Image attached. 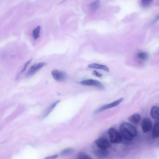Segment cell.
I'll return each mask as SVG.
<instances>
[{"instance_id": "1", "label": "cell", "mask_w": 159, "mask_h": 159, "mask_svg": "<svg viewBox=\"0 0 159 159\" xmlns=\"http://www.w3.org/2000/svg\"><path fill=\"white\" fill-rule=\"evenodd\" d=\"M120 130L122 137L128 141L132 140L137 135L136 128L128 123H122L121 125Z\"/></svg>"}, {"instance_id": "2", "label": "cell", "mask_w": 159, "mask_h": 159, "mask_svg": "<svg viewBox=\"0 0 159 159\" xmlns=\"http://www.w3.org/2000/svg\"><path fill=\"white\" fill-rule=\"evenodd\" d=\"M110 137L111 143L113 144H119L122 141V137L118 131L113 128L109 130Z\"/></svg>"}, {"instance_id": "3", "label": "cell", "mask_w": 159, "mask_h": 159, "mask_svg": "<svg viewBox=\"0 0 159 159\" xmlns=\"http://www.w3.org/2000/svg\"><path fill=\"white\" fill-rule=\"evenodd\" d=\"M46 65L44 62L36 63L32 65L27 73L26 77H29L34 75L37 71Z\"/></svg>"}, {"instance_id": "4", "label": "cell", "mask_w": 159, "mask_h": 159, "mask_svg": "<svg viewBox=\"0 0 159 159\" xmlns=\"http://www.w3.org/2000/svg\"><path fill=\"white\" fill-rule=\"evenodd\" d=\"M81 83L83 85L94 86L101 89H103L104 88V85L101 82L95 80H85L81 81Z\"/></svg>"}, {"instance_id": "5", "label": "cell", "mask_w": 159, "mask_h": 159, "mask_svg": "<svg viewBox=\"0 0 159 159\" xmlns=\"http://www.w3.org/2000/svg\"><path fill=\"white\" fill-rule=\"evenodd\" d=\"M52 74L54 79L58 81H64L67 77L65 72L57 70H53L52 71Z\"/></svg>"}, {"instance_id": "6", "label": "cell", "mask_w": 159, "mask_h": 159, "mask_svg": "<svg viewBox=\"0 0 159 159\" xmlns=\"http://www.w3.org/2000/svg\"><path fill=\"white\" fill-rule=\"evenodd\" d=\"M141 126L142 131L144 133H147L152 130V123L151 120L149 119L146 118L142 120Z\"/></svg>"}, {"instance_id": "7", "label": "cell", "mask_w": 159, "mask_h": 159, "mask_svg": "<svg viewBox=\"0 0 159 159\" xmlns=\"http://www.w3.org/2000/svg\"><path fill=\"white\" fill-rule=\"evenodd\" d=\"M123 98H121L119 100H117L116 101L111 103L105 105L97 110L95 111V113H97L106 110L107 109L110 108L118 106L123 102Z\"/></svg>"}, {"instance_id": "8", "label": "cell", "mask_w": 159, "mask_h": 159, "mask_svg": "<svg viewBox=\"0 0 159 159\" xmlns=\"http://www.w3.org/2000/svg\"><path fill=\"white\" fill-rule=\"evenodd\" d=\"M96 147L93 149V153L96 157L100 158H103L107 157L108 152L107 149L105 150L100 148L96 145Z\"/></svg>"}, {"instance_id": "9", "label": "cell", "mask_w": 159, "mask_h": 159, "mask_svg": "<svg viewBox=\"0 0 159 159\" xmlns=\"http://www.w3.org/2000/svg\"><path fill=\"white\" fill-rule=\"evenodd\" d=\"M95 144L99 147L106 150L110 147V144L107 140L103 138H99L95 141Z\"/></svg>"}, {"instance_id": "10", "label": "cell", "mask_w": 159, "mask_h": 159, "mask_svg": "<svg viewBox=\"0 0 159 159\" xmlns=\"http://www.w3.org/2000/svg\"><path fill=\"white\" fill-rule=\"evenodd\" d=\"M88 66V68H90L102 69L107 72H109L110 71L109 69L106 66L97 63H93L90 64Z\"/></svg>"}, {"instance_id": "11", "label": "cell", "mask_w": 159, "mask_h": 159, "mask_svg": "<svg viewBox=\"0 0 159 159\" xmlns=\"http://www.w3.org/2000/svg\"><path fill=\"white\" fill-rule=\"evenodd\" d=\"M150 114L153 118L159 120V107L156 106H153L151 110Z\"/></svg>"}, {"instance_id": "12", "label": "cell", "mask_w": 159, "mask_h": 159, "mask_svg": "<svg viewBox=\"0 0 159 159\" xmlns=\"http://www.w3.org/2000/svg\"><path fill=\"white\" fill-rule=\"evenodd\" d=\"M141 117L140 115L138 113H135L130 116L129 118V121L133 124H138L140 121Z\"/></svg>"}, {"instance_id": "13", "label": "cell", "mask_w": 159, "mask_h": 159, "mask_svg": "<svg viewBox=\"0 0 159 159\" xmlns=\"http://www.w3.org/2000/svg\"><path fill=\"white\" fill-rule=\"evenodd\" d=\"M100 6L99 0H96L95 1L91 3L89 5V7L90 10L95 11L97 10Z\"/></svg>"}, {"instance_id": "14", "label": "cell", "mask_w": 159, "mask_h": 159, "mask_svg": "<svg viewBox=\"0 0 159 159\" xmlns=\"http://www.w3.org/2000/svg\"><path fill=\"white\" fill-rule=\"evenodd\" d=\"M152 136L154 138L159 137V122L155 125L152 132Z\"/></svg>"}, {"instance_id": "15", "label": "cell", "mask_w": 159, "mask_h": 159, "mask_svg": "<svg viewBox=\"0 0 159 159\" xmlns=\"http://www.w3.org/2000/svg\"><path fill=\"white\" fill-rule=\"evenodd\" d=\"M137 57L139 59L143 61L146 60L148 58V54L145 52H140L137 54Z\"/></svg>"}, {"instance_id": "16", "label": "cell", "mask_w": 159, "mask_h": 159, "mask_svg": "<svg viewBox=\"0 0 159 159\" xmlns=\"http://www.w3.org/2000/svg\"><path fill=\"white\" fill-rule=\"evenodd\" d=\"M41 29L40 26H38L34 30H33L32 33L33 36V38L35 40L37 39L40 36L39 33Z\"/></svg>"}, {"instance_id": "17", "label": "cell", "mask_w": 159, "mask_h": 159, "mask_svg": "<svg viewBox=\"0 0 159 159\" xmlns=\"http://www.w3.org/2000/svg\"><path fill=\"white\" fill-rule=\"evenodd\" d=\"M78 159H90L91 158L88 155L83 152L79 153L78 155Z\"/></svg>"}, {"instance_id": "18", "label": "cell", "mask_w": 159, "mask_h": 159, "mask_svg": "<svg viewBox=\"0 0 159 159\" xmlns=\"http://www.w3.org/2000/svg\"><path fill=\"white\" fill-rule=\"evenodd\" d=\"M60 102V100H58V101L56 102L54 104H53L52 106L50 107L49 108L48 110V111L46 112V114L45 115L44 117H46L47 116H48L49 113L51 112L52 110L53 109V108L55 107Z\"/></svg>"}, {"instance_id": "19", "label": "cell", "mask_w": 159, "mask_h": 159, "mask_svg": "<svg viewBox=\"0 0 159 159\" xmlns=\"http://www.w3.org/2000/svg\"><path fill=\"white\" fill-rule=\"evenodd\" d=\"M73 152V149L71 148L66 149L62 151L61 153V155H66L70 154Z\"/></svg>"}, {"instance_id": "20", "label": "cell", "mask_w": 159, "mask_h": 159, "mask_svg": "<svg viewBox=\"0 0 159 159\" xmlns=\"http://www.w3.org/2000/svg\"><path fill=\"white\" fill-rule=\"evenodd\" d=\"M153 0H141V3L144 6L149 5L151 3Z\"/></svg>"}, {"instance_id": "21", "label": "cell", "mask_w": 159, "mask_h": 159, "mask_svg": "<svg viewBox=\"0 0 159 159\" xmlns=\"http://www.w3.org/2000/svg\"><path fill=\"white\" fill-rule=\"evenodd\" d=\"M92 74L94 75V76L99 78L102 77L103 76L102 74L95 70L93 71V72H92Z\"/></svg>"}, {"instance_id": "22", "label": "cell", "mask_w": 159, "mask_h": 159, "mask_svg": "<svg viewBox=\"0 0 159 159\" xmlns=\"http://www.w3.org/2000/svg\"><path fill=\"white\" fill-rule=\"evenodd\" d=\"M32 60V59L29 60V61L27 62L26 63H25L23 69L21 71V72H24L25 70H26L28 66Z\"/></svg>"}, {"instance_id": "23", "label": "cell", "mask_w": 159, "mask_h": 159, "mask_svg": "<svg viewBox=\"0 0 159 159\" xmlns=\"http://www.w3.org/2000/svg\"><path fill=\"white\" fill-rule=\"evenodd\" d=\"M58 155H54V156H51V157H49L46 158H47V159L56 158H57L58 157Z\"/></svg>"}, {"instance_id": "24", "label": "cell", "mask_w": 159, "mask_h": 159, "mask_svg": "<svg viewBox=\"0 0 159 159\" xmlns=\"http://www.w3.org/2000/svg\"><path fill=\"white\" fill-rule=\"evenodd\" d=\"M159 19V15L157 16V17L155 20V21H154V22H156V21L158 20Z\"/></svg>"}]
</instances>
